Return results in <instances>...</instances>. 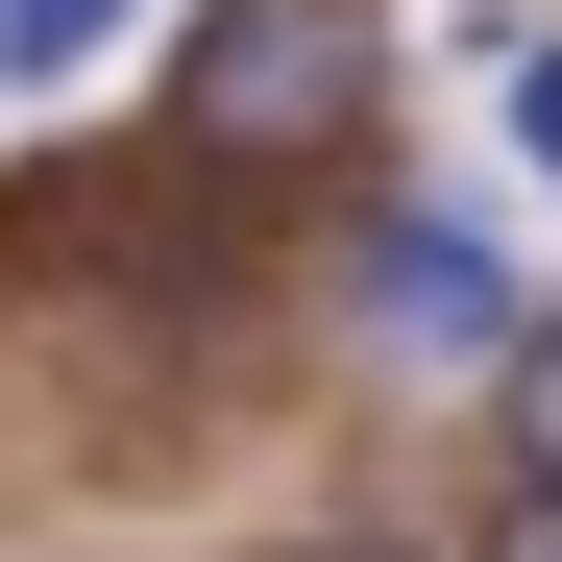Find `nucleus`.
I'll use <instances>...</instances> for the list:
<instances>
[{
  "label": "nucleus",
  "mask_w": 562,
  "mask_h": 562,
  "mask_svg": "<svg viewBox=\"0 0 562 562\" xmlns=\"http://www.w3.org/2000/svg\"><path fill=\"white\" fill-rule=\"evenodd\" d=\"M171 147L269 196V171H367L392 147V0H196L171 25Z\"/></svg>",
  "instance_id": "1"
},
{
  "label": "nucleus",
  "mask_w": 562,
  "mask_h": 562,
  "mask_svg": "<svg viewBox=\"0 0 562 562\" xmlns=\"http://www.w3.org/2000/svg\"><path fill=\"white\" fill-rule=\"evenodd\" d=\"M342 342L392 367V392H490V367L538 342L514 221H464V196H416V171H367V196H342Z\"/></svg>",
  "instance_id": "2"
},
{
  "label": "nucleus",
  "mask_w": 562,
  "mask_h": 562,
  "mask_svg": "<svg viewBox=\"0 0 562 562\" xmlns=\"http://www.w3.org/2000/svg\"><path fill=\"white\" fill-rule=\"evenodd\" d=\"M464 416H490V490H562V294H538V342H514Z\"/></svg>",
  "instance_id": "3"
},
{
  "label": "nucleus",
  "mask_w": 562,
  "mask_h": 562,
  "mask_svg": "<svg viewBox=\"0 0 562 562\" xmlns=\"http://www.w3.org/2000/svg\"><path fill=\"white\" fill-rule=\"evenodd\" d=\"M123 25H147V0H0V74H25V99H74Z\"/></svg>",
  "instance_id": "4"
},
{
  "label": "nucleus",
  "mask_w": 562,
  "mask_h": 562,
  "mask_svg": "<svg viewBox=\"0 0 562 562\" xmlns=\"http://www.w3.org/2000/svg\"><path fill=\"white\" fill-rule=\"evenodd\" d=\"M514 171L562 196V49H514Z\"/></svg>",
  "instance_id": "5"
},
{
  "label": "nucleus",
  "mask_w": 562,
  "mask_h": 562,
  "mask_svg": "<svg viewBox=\"0 0 562 562\" xmlns=\"http://www.w3.org/2000/svg\"><path fill=\"white\" fill-rule=\"evenodd\" d=\"M464 562H562V490H490V514H464Z\"/></svg>",
  "instance_id": "6"
}]
</instances>
